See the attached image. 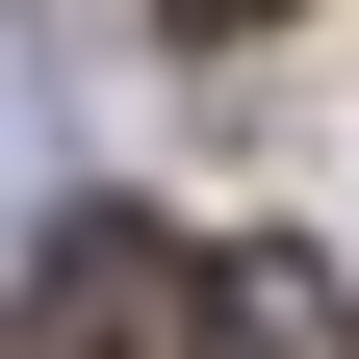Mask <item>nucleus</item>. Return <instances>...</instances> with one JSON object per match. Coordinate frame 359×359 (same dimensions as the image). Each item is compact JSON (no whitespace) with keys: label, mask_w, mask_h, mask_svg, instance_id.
<instances>
[{"label":"nucleus","mask_w":359,"mask_h":359,"mask_svg":"<svg viewBox=\"0 0 359 359\" xmlns=\"http://www.w3.org/2000/svg\"><path fill=\"white\" fill-rule=\"evenodd\" d=\"M180 26H283V0H180Z\"/></svg>","instance_id":"7ed1b4c3"},{"label":"nucleus","mask_w":359,"mask_h":359,"mask_svg":"<svg viewBox=\"0 0 359 359\" xmlns=\"http://www.w3.org/2000/svg\"><path fill=\"white\" fill-rule=\"evenodd\" d=\"M26 205H52V52L0 26V231H26Z\"/></svg>","instance_id":"f03ea898"},{"label":"nucleus","mask_w":359,"mask_h":359,"mask_svg":"<svg viewBox=\"0 0 359 359\" xmlns=\"http://www.w3.org/2000/svg\"><path fill=\"white\" fill-rule=\"evenodd\" d=\"M205 334H231V257H205V231H154V205H77L0 359H205Z\"/></svg>","instance_id":"f257e3e1"}]
</instances>
